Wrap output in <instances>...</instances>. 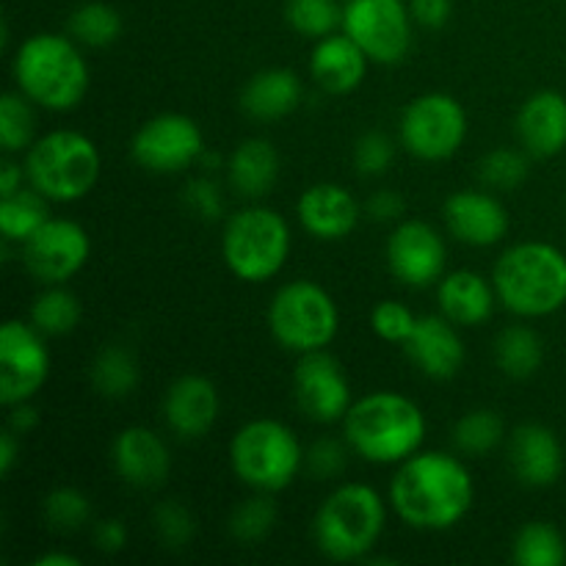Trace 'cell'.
<instances>
[{
  "instance_id": "obj_1",
  "label": "cell",
  "mask_w": 566,
  "mask_h": 566,
  "mask_svg": "<svg viewBox=\"0 0 566 566\" xmlns=\"http://www.w3.org/2000/svg\"><path fill=\"white\" fill-rule=\"evenodd\" d=\"M475 503V481L453 453L418 451L398 464L390 481V506L403 525L426 534L451 531Z\"/></svg>"
},
{
  "instance_id": "obj_2",
  "label": "cell",
  "mask_w": 566,
  "mask_h": 566,
  "mask_svg": "<svg viewBox=\"0 0 566 566\" xmlns=\"http://www.w3.org/2000/svg\"><path fill=\"white\" fill-rule=\"evenodd\" d=\"M11 75L17 92L53 114L75 111L92 86V70L81 44L66 33L44 31L22 39L11 59Z\"/></svg>"
},
{
  "instance_id": "obj_3",
  "label": "cell",
  "mask_w": 566,
  "mask_h": 566,
  "mask_svg": "<svg viewBox=\"0 0 566 566\" xmlns=\"http://www.w3.org/2000/svg\"><path fill=\"white\" fill-rule=\"evenodd\" d=\"M426 415L420 403L392 390L357 398L343 418V440L370 464H401L423 451Z\"/></svg>"
},
{
  "instance_id": "obj_4",
  "label": "cell",
  "mask_w": 566,
  "mask_h": 566,
  "mask_svg": "<svg viewBox=\"0 0 566 566\" xmlns=\"http://www.w3.org/2000/svg\"><path fill=\"white\" fill-rule=\"evenodd\" d=\"M497 302L517 318H547L566 304V254L547 241L509 247L492 269Z\"/></svg>"
},
{
  "instance_id": "obj_5",
  "label": "cell",
  "mask_w": 566,
  "mask_h": 566,
  "mask_svg": "<svg viewBox=\"0 0 566 566\" xmlns=\"http://www.w3.org/2000/svg\"><path fill=\"white\" fill-rule=\"evenodd\" d=\"M387 503L374 486L340 484L324 497L313 520L318 551L332 562H365L381 542Z\"/></svg>"
},
{
  "instance_id": "obj_6",
  "label": "cell",
  "mask_w": 566,
  "mask_h": 566,
  "mask_svg": "<svg viewBox=\"0 0 566 566\" xmlns=\"http://www.w3.org/2000/svg\"><path fill=\"white\" fill-rule=\"evenodd\" d=\"M103 158L86 133L50 130L25 153L28 186L50 202H77L88 197L99 180Z\"/></svg>"
},
{
  "instance_id": "obj_7",
  "label": "cell",
  "mask_w": 566,
  "mask_h": 566,
  "mask_svg": "<svg viewBox=\"0 0 566 566\" xmlns=\"http://www.w3.org/2000/svg\"><path fill=\"white\" fill-rule=\"evenodd\" d=\"M293 249L291 224L274 208L252 202L224 221L221 258L230 274L249 285L274 280L287 265Z\"/></svg>"
},
{
  "instance_id": "obj_8",
  "label": "cell",
  "mask_w": 566,
  "mask_h": 566,
  "mask_svg": "<svg viewBox=\"0 0 566 566\" xmlns=\"http://www.w3.org/2000/svg\"><path fill=\"white\" fill-rule=\"evenodd\" d=\"M302 442L296 431L274 418H254L235 431L230 442V468L252 492L287 490L304 468Z\"/></svg>"
},
{
  "instance_id": "obj_9",
  "label": "cell",
  "mask_w": 566,
  "mask_h": 566,
  "mask_svg": "<svg viewBox=\"0 0 566 566\" xmlns=\"http://www.w3.org/2000/svg\"><path fill=\"white\" fill-rule=\"evenodd\" d=\"M271 337L285 352H324L340 332V310L332 293L313 280L285 282L269 304Z\"/></svg>"
},
{
  "instance_id": "obj_10",
  "label": "cell",
  "mask_w": 566,
  "mask_h": 566,
  "mask_svg": "<svg viewBox=\"0 0 566 566\" xmlns=\"http://www.w3.org/2000/svg\"><path fill=\"white\" fill-rule=\"evenodd\" d=\"M468 111L453 94L446 92H429L409 99L398 125L401 147L426 164L453 158L468 142Z\"/></svg>"
},
{
  "instance_id": "obj_11",
  "label": "cell",
  "mask_w": 566,
  "mask_h": 566,
  "mask_svg": "<svg viewBox=\"0 0 566 566\" xmlns=\"http://www.w3.org/2000/svg\"><path fill=\"white\" fill-rule=\"evenodd\" d=\"M340 31L352 36L374 64L396 66L412 50L415 20L407 0H346Z\"/></svg>"
},
{
  "instance_id": "obj_12",
  "label": "cell",
  "mask_w": 566,
  "mask_h": 566,
  "mask_svg": "<svg viewBox=\"0 0 566 566\" xmlns=\"http://www.w3.org/2000/svg\"><path fill=\"white\" fill-rule=\"evenodd\" d=\"M205 147V133L197 119L186 114H158L144 122L130 142V155L142 169L153 175H177L199 164Z\"/></svg>"
},
{
  "instance_id": "obj_13",
  "label": "cell",
  "mask_w": 566,
  "mask_h": 566,
  "mask_svg": "<svg viewBox=\"0 0 566 566\" xmlns=\"http://www.w3.org/2000/svg\"><path fill=\"white\" fill-rule=\"evenodd\" d=\"M50 379V348L33 324L11 318L0 329V401H33Z\"/></svg>"
},
{
  "instance_id": "obj_14",
  "label": "cell",
  "mask_w": 566,
  "mask_h": 566,
  "mask_svg": "<svg viewBox=\"0 0 566 566\" xmlns=\"http://www.w3.org/2000/svg\"><path fill=\"white\" fill-rule=\"evenodd\" d=\"M92 254V238L77 221L50 216L20 247L22 265L42 285H66Z\"/></svg>"
},
{
  "instance_id": "obj_15",
  "label": "cell",
  "mask_w": 566,
  "mask_h": 566,
  "mask_svg": "<svg viewBox=\"0 0 566 566\" xmlns=\"http://www.w3.org/2000/svg\"><path fill=\"white\" fill-rule=\"evenodd\" d=\"M385 258L396 282L420 291L437 285L446 276L448 247L440 230L429 221L403 219L387 238Z\"/></svg>"
},
{
  "instance_id": "obj_16",
  "label": "cell",
  "mask_w": 566,
  "mask_h": 566,
  "mask_svg": "<svg viewBox=\"0 0 566 566\" xmlns=\"http://www.w3.org/2000/svg\"><path fill=\"white\" fill-rule=\"evenodd\" d=\"M293 392H296L298 409L321 426L343 423L354 403L352 381L343 365L326 348L298 357L296 370H293Z\"/></svg>"
},
{
  "instance_id": "obj_17",
  "label": "cell",
  "mask_w": 566,
  "mask_h": 566,
  "mask_svg": "<svg viewBox=\"0 0 566 566\" xmlns=\"http://www.w3.org/2000/svg\"><path fill=\"white\" fill-rule=\"evenodd\" d=\"M442 219H446L448 232L457 241L468 243V247L486 249L501 243L509 235V210L501 199L484 188H468V191H457L446 199L442 208Z\"/></svg>"
},
{
  "instance_id": "obj_18",
  "label": "cell",
  "mask_w": 566,
  "mask_h": 566,
  "mask_svg": "<svg viewBox=\"0 0 566 566\" xmlns=\"http://www.w3.org/2000/svg\"><path fill=\"white\" fill-rule=\"evenodd\" d=\"M298 224L315 241H346L363 221L365 208L340 182H315L296 202Z\"/></svg>"
},
{
  "instance_id": "obj_19",
  "label": "cell",
  "mask_w": 566,
  "mask_h": 566,
  "mask_svg": "<svg viewBox=\"0 0 566 566\" xmlns=\"http://www.w3.org/2000/svg\"><path fill=\"white\" fill-rule=\"evenodd\" d=\"M221 415L219 387L199 374H186L169 385L164 396V420L180 440H202Z\"/></svg>"
},
{
  "instance_id": "obj_20",
  "label": "cell",
  "mask_w": 566,
  "mask_h": 566,
  "mask_svg": "<svg viewBox=\"0 0 566 566\" xmlns=\"http://www.w3.org/2000/svg\"><path fill=\"white\" fill-rule=\"evenodd\" d=\"M111 459H114L116 475L136 490H155L171 473L169 446L147 426L122 429L111 446Z\"/></svg>"
},
{
  "instance_id": "obj_21",
  "label": "cell",
  "mask_w": 566,
  "mask_h": 566,
  "mask_svg": "<svg viewBox=\"0 0 566 566\" xmlns=\"http://www.w3.org/2000/svg\"><path fill=\"white\" fill-rule=\"evenodd\" d=\"M509 464L520 484L545 490L562 479L564 446L551 426L523 423L509 437Z\"/></svg>"
},
{
  "instance_id": "obj_22",
  "label": "cell",
  "mask_w": 566,
  "mask_h": 566,
  "mask_svg": "<svg viewBox=\"0 0 566 566\" xmlns=\"http://www.w3.org/2000/svg\"><path fill=\"white\" fill-rule=\"evenodd\" d=\"M403 352L420 374L434 381L453 379L468 359V348L459 335V326L442 313L418 318V326L403 343Z\"/></svg>"
},
{
  "instance_id": "obj_23",
  "label": "cell",
  "mask_w": 566,
  "mask_h": 566,
  "mask_svg": "<svg viewBox=\"0 0 566 566\" xmlns=\"http://www.w3.org/2000/svg\"><path fill=\"white\" fill-rule=\"evenodd\" d=\"M520 147L531 158H556L566 149V97L562 92L531 94L517 114Z\"/></svg>"
},
{
  "instance_id": "obj_24",
  "label": "cell",
  "mask_w": 566,
  "mask_h": 566,
  "mask_svg": "<svg viewBox=\"0 0 566 566\" xmlns=\"http://www.w3.org/2000/svg\"><path fill=\"white\" fill-rule=\"evenodd\" d=\"M368 64L370 59L363 53V48L340 31L315 42L313 55H310V75L324 92L352 94L354 88L363 86Z\"/></svg>"
},
{
  "instance_id": "obj_25",
  "label": "cell",
  "mask_w": 566,
  "mask_h": 566,
  "mask_svg": "<svg viewBox=\"0 0 566 566\" xmlns=\"http://www.w3.org/2000/svg\"><path fill=\"white\" fill-rule=\"evenodd\" d=\"M437 302L440 313L457 326L473 329V326L486 324L495 313L497 293L492 280L470 269L451 271L437 282Z\"/></svg>"
},
{
  "instance_id": "obj_26",
  "label": "cell",
  "mask_w": 566,
  "mask_h": 566,
  "mask_svg": "<svg viewBox=\"0 0 566 566\" xmlns=\"http://www.w3.org/2000/svg\"><path fill=\"white\" fill-rule=\"evenodd\" d=\"M302 77L285 66H269L254 72L241 92L243 114L258 122H276L291 116L302 105Z\"/></svg>"
},
{
  "instance_id": "obj_27",
  "label": "cell",
  "mask_w": 566,
  "mask_h": 566,
  "mask_svg": "<svg viewBox=\"0 0 566 566\" xmlns=\"http://www.w3.org/2000/svg\"><path fill=\"white\" fill-rule=\"evenodd\" d=\"M227 180L238 197L260 202L280 180V153L269 138H247L227 160Z\"/></svg>"
},
{
  "instance_id": "obj_28",
  "label": "cell",
  "mask_w": 566,
  "mask_h": 566,
  "mask_svg": "<svg viewBox=\"0 0 566 566\" xmlns=\"http://www.w3.org/2000/svg\"><path fill=\"white\" fill-rule=\"evenodd\" d=\"M545 363V343L539 332L525 324H512L495 337V365L503 376L525 381L539 374Z\"/></svg>"
},
{
  "instance_id": "obj_29",
  "label": "cell",
  "mask_w": 566,
  "mask_h": 566,
  "mask_svg": "<svg viewBox=\"0 0 566 566\" xmlns=\"http://www.w3.org/2000/svg\"><path fill=\"white\" fill-rule=\"evenodd\" d=\"M50 199H44L36 188H20V191L0 197V232L9 247H22L44 221L50 219Z\"/></svg>"
},
{
  "instance_id": "obj_30",
  "label": "cell",
  "mask_w": 566,
  "mask_h": 566,
  "mask_svg": "<svg viewBox=\"0 0 566 566\" xmlns=\"http://www.w3.org/2000/svg\"><path fill=\"white\" fill-rule=\"evenodd\" d=\"M142 379V368L130 348L105 346L92 363V385L108 401H122L130 396Z\"/></svg>"
},
{
  "instance_id": "obj_31",
  "label": "cell",
  "mask_w": 566,
  "mask_h": 566,
  "mask_svg": "<svg viewBox=\"0 0 566 566\" xmlns=\"http://www.w3.org/2000/svg\"><path fill=\"white\" fill-rule=\"evenodd\" d=\"M122 14L111 3L103 0H88L72 9L70 20H66V31L75 39L81 48H94L103 50L111 48L114 42H119L122 36Z\"/></svg>"
},
{
  "instance_id": "obj_32",
  "label": "cell",
  "mask_w": 566,
  "mask_h": 566,
  "mask_svg": "<svg viewBox=\"0 0 566 566\" xmlns=\"http://www.w3.org/2000/svg\"><path fill=\"white\" fill-rule=\"evenodd\" d=\"M81 298L66 285H44L31 304V324L44 337H64L81 324Z\"/></svg>"
},
{
  "instance_id": "obj_33",
  "label": "cell",
  "mask_w": 566,
  "mask_h": 566,
  "mask_svg": "<svg viewBox=\"0 0 566 566\" xmlns=\"http://www.w3.org/2000/svg\"><path fill=\"white\" fill-rule=\"evenodd\" d=\"M451 440L462 457H484L506 440V423L495 409H470L453 423Z\"/></svg>"
},
{
  "instance_id": "obj_34",
  "label": "cell",
  "mask_w": 566,
  "mask_h": 566,
  "mask_svg": "<svg viewBox=\"0 0 566 566\" xmlns=\"http://www.w3.org/2000/svg\"><path fill=\"white\" fill-rule=\"evenodd\" d=\"M512 556L520 566H562L566 564V539L551 523H525L517 531Z\"/></svg>"
},
{
  "instance_id": "obj_35",
  "label": "cell",
  "mask_w": 566,
  "mask_h": 566,
  "mask_svg": "<svg viewBox=\"0 0 566 566\" xmlns=\"http://www.w3.org/2000/svg\"><path fill=\"white\" fill-rule=\"evenodd\" d=\"M36 133L33 103L22 92H6L0 97V147L6 155L28 153Z\"/></svg>"
},
{
  "instance_id": "obj_36",
  "label": "cell",
  "mask_w": 566,
  "mask_h": 566,
  "mask_svg": "<svg viewBox=\"0 0 566 566\" xmlns=\"http://www.w3.org/2000/svg\"><path fill=\"white\" fill-rule=\"evenodd\" d=\"M285 20L298 36L324 39L343 25L340 0H285Z\"/></svg>"
},
{
  "instance_id": "obj_37",
  "label": "cell",
  "mask_w": 566,
  "mask_h": 566,
  "mask_svg": "<svg viewBox=\"0 0 566 566\" xmlns=\"http://www.w3.org/2000/svg\"><path fill=\"white\" fill-rule=\"evenodd\" d=\"M276 503L269 492H254L252 497L238 503L230 514V534L241 545H258L274 531Z\"/></svg>"
},
{
  "instance_id": "obj_38",
  "label": "cell",
  "mask_w": 566,
  "mask_h": 566,
  "mask_svg": "<svg viewBox=\"0 0 566 566\" xmlns=\"http://www.w3.org/2000/svg\"><path fill=\"white\" fill-rule=\"evenodd\" d=\"M531 175L528 153L514 147H495L479 160V180L492 191H514Z\"/></svg>"
},
{
  "instance_id": "obj_39",
  "label": "cell",
  "mask_w": 566,
  "mask_h": 566,
  "mask_svg": "<svg viewBox=\"0 0 566 566\" xmlns=\"http://www.w3.org/2000/svg\"><path fill=\"white\" fill-rule=\"evenodd\" d=\"M44 520L59 534H75L92 520V501L75 486H59L44 497Z\"/></svg>"
},
{
  "instance_id": "obj_40",
  "label": "cell",
  "mask_w": 566,
  "mask_h": 566,
  "mask_svg": "<svg viewBox=\"0 0 566 566\" xmlns=\"http://www.w3.org/2000/svg\"><path fill=\"white\" fill-rule=\"evenodd\" d=\"M153 528L166 551H182L197 539V517L191 509L180 501H164L153 512Z\"/></svg>"
},
{
  "instance_id": "obj_41",
  "label": "cell",
  "mask_w": 566,
  "mask_h": 566,
  "mask_svg": "<svg viewBox=\"0 0 566 566\" xmlns=\"http://www.w3.org/2000/svg\"><path fill=\"white\" fill-rule=\"evenodd\" d=\"M396 142H392L387 133L370 130L354 147V166L363 177L374 180V177H385L390 171V166L396 164Z\"/></svg>"
},
{
  "instance_id": "obj_42",
  "label": "cell",
  "mask_w": 566,
  "mask_h": 566,
  "mask_svg": "<svg viewBox=\"0 0 566 566\" xmlns=\"http://www.w3.org/2000/svg\"><path fill=\"white\" fill-rule=\"evenodd\" d=\"M418 326V315L396 298H385L370 310V329L387 343H407Z\"/></svg>"
},
{
  "instance_id": "obj_43",
  "label": "cell",
  "mask_w": 566,
  "mask_h": 566,
  "mask_svg": "<svg viewBox=\"0 0 566 566\" xmlns=\"http://www.w3.org/2000/svg\"><path fill=\"white\" fill-rule=\"evenodd\" d=\"M348 451H352V448H348L346 440L340 442V440H332V437H324V440L313 442L304 464H307V470L315 475V479L321 481L337 479V475L346 470Z\"/></svg>"
},
{
  "instance_id": "obj_44",
  "label": "cell",
  "mask_w": 566,
  "mask_h": 566,
  "mask_svg": "<svg viewBox=\"0 0 566 566\" xmlns=\"http://www.w3.org/2000/svg\"><path fill=\"white\" fill-rule=\"evenodd\" d=\"M182 202L191 210L193 216H199L202 221H219L224 213V197H221V188L216 186L210 177H193L191 182L182 191Z\"/></svg>"
},
{
  "instance_id": "obj_45",
  "label": "cell",
  "mask_w": 566,
  "mask_h": 566,
  "mask_svg": "<svg viewBox=\"0 0 566 566\" xmlns=\"http://www.w3.org/2000/svg\"><path fill=\"white\" fill-rule=\"evenodd\" d=\"M363 208L370 221H379V224H398V221H403V213H407V199L398 191H392V188H379V191H374L365 199Z\"/></svg>"
},
{
  "instance_id": "obj_46",
  "label": "cell",
  "mask_w": 566,
  "mask_h": 566,
  "mask_svg": "<svg viewBox=\"0 0 566 566\" xmlns=\"http://www.w3.org/2000/svg\"><path fill=\"white\" fill-rule=\"evenodd\" d=\"M407 3L409 11H412L415 25L429 28V31L448 25L453 14V0H407Z\"/></svg>"
},
{
  "instance_id": "obj_47",
  "label": "cell",
  "mask_w": 566,
  "mask_h": 566,
  "mask_svg": "<svg viewBox=\"0 0 566 566\" xmlns=\"http://www.w3.org/2000/svg\"><path fill=\"white\" fill-rule=\"evenodd\" d=\"M94 547H97L99 553H105V556H116V553H122L127 547V539H130V534H127V525L122 523V520H99L97 525H94Z\"/></svg>"
},
{
  "instance_id": "obj_48",
  "label": "cell",
  "mask_w": 566,
  "mask_h": 566,
  "mask_svg": "<svg viewBox=\"0 0 566 566\" xmlns=\"http://www.w3.org/2000/svg\"><path fill=\"white\" fill-rule=\"evenodd\" d=\"M20 453H22V437L17 431L6 429L0 434V475L9 479L14 473L17 462H20Z\"/></svg>"
},
{
  "instance_id": "obj_49",
  "label": "cell",
  "mask_w": 566,
  "mask_h": 566,
  "mask_svg": "<svg viewBox=\"0 0 566 566\" xmlns=\"http://www.w3.org/2000/svg\"><path fill=\"white\" fill-rule=\"evenodd\" d=\"M11 415H9V429L17 431L20 437L31 434L33 429L39 426V409L33 407L31 401H22V403H14V407H9Z\"/></svg>"
},
{
  "instance_id": "obj_50",
  "label": "cell",
  "mask_w": 566,
  "mask_h": 566,
  "mask_svg": "<svg viewBox=\"0 0 566 566\" xmlns=\"http://www.w3.org/2000/svg\"><path fill=\"white\" fill-rule=\"evenodd\" d=\"M22 180H28L25 164H17L14 155H6L3 166H0V197L20 191Z\"/></svg>"
},
{
  "instance_id": "obj_51",
  "label": "cell",
  "mask_w": 566,
  "mask_h": 566,
  "mask_svg": "<svg viewBox=\"0 0 566 566\" xmlns=\"http://www.w3.org/2000/svg\"><path fill=\"white\" fill-rule=\"evenodd\" d=\"M33 566H81V558L64 551H50L33 558Z\"/></svg>"
}]
</instances>
